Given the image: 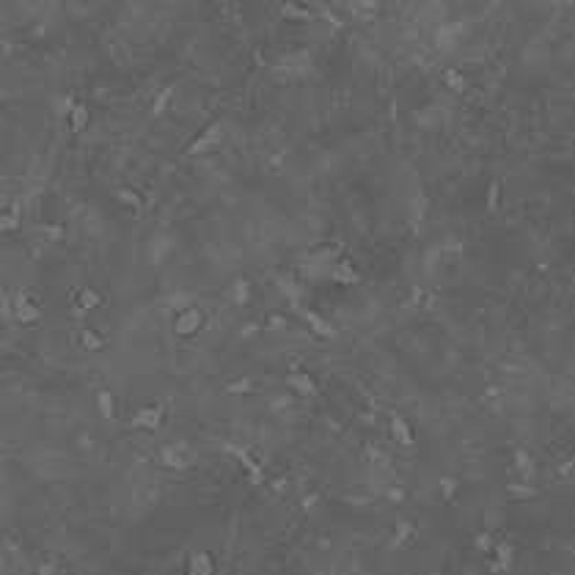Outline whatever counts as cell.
Instances as JSON below:
<instances>
[{
    "label": "cell",
    "instance_id": "obj_3",
    "mask_svg": "<svg viewBox=\"0 0 575 575\" xmlns=\"http://www.w3.org/2000/svg\"><path fill=\"white\" fill-rule=\"evenodd\" d=\"M171 94H173V86H168V88H162V91H160V97H157V99H154V105H151V113H154V116H160V113L165 110V105H168Z\"/></svg>",
    "mask_w": 575,
    "mask_h": 575
},
{
    "label": "cell",
    "instance_id": "obj_1",
    "mask_svg": "<svg viewBox=\"0 0 575 575\" xmlns=\"http://www.w3.org/2000/svg\"><path fill=\"white\" fill-rule=\"evenodd\" d=\"M221 132H223V124L221 121H215L210 130H204V135L187 149V154H196V151H207V149H212L218 140H221Z\"/></svg>",
    "mask_w": 575,
    "mask_h": 575
},
{
    "label": "cell",
    "instance_id": "obj_4",
    "mask_svg": "<svg viewBox=\"0 0 575 575\" xmlns=\"http://www.w3.org/2000/svg\"><path fill=\"white\" fill-rule=\"evenodd\" d=\"M116 196H119V199H124V204H130V207H138V204H140L138 193H130V190H119Z\"/></svg>",
    "mask_w": 575,
    "mask_h": 575
},
{
    "label": "cell",
    "instance_id": "obj_2",
    "mask_svg": "<svg viewBox=\"0 0 575 575\" xmlns=\"http://www.w3.org/2000/svg\"><path fill=\"white\" fill-rule=\"evenodd\" d=\"M86 121H88L86 108H83V105H75V108H72V113H69V127L77 132V130H83V127H86Z\"/></svg>",
    "mask_w": 575,
    "mask_h": 575
}]
</instances>
